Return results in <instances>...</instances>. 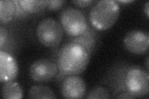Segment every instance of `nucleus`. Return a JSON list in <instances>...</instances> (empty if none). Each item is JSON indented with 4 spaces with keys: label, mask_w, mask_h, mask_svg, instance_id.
Returning a JSON list of instances; mask_svg holds the SVG:
<instances>
[{
    "label": "nucleus",
    "mask_w": 149,
    "mask_h": 99,
    "mask_svg": "<svg viewBox=\"0 0 149 99\" xmlns=\"http://www.w3.org/2000/svg\"><path fill=\"white\" fill-rule=\"evenodd\" d=\"M90 55L82 45L70 41L60 49L57 56L58 74L64 79L85 71L90 61Z\"/></svg>",
    "instance_id": "nucleus-1"
},
{
    "label": "nucleus",
    "mask_w": 149,
    "mask_h": 99,
    "mask_svg": "<svg viewBox=\"0 0 149 99\" xmlns=\"http://www.w3.org/2000/svg\"><path fill=\"white\" fill-rule=\"evenodd\" d=\"M119 15L120 6L117 2L113 0H101L91 9L89 20L95 29L106 30L114 25Z\"/></svg>",
    "instance_id": "nucleus-2"
},
{
    "label": "nucleus",
    "mask_w": 149,
    "mask_h": 99,
    "mask_svg": "<svg viewBox=\"0 0 149 99\" xmlns=\"http://www.w3.org/2000/svg\"><path fill=\"white\" fill-rule=\"evenodd\" d=\"M59 19L63 30L71 38L81 35L89 27L85 15L74 7L64 8L60 12Z\"/></svg>",
    "instance_id": "nucleus-3"
},
{
    "label": "nucleus",
    "mask_w": 149,
    "mask_h": 99,
    "mask_svg": "<svg viewBox=\"0 0 149 99\" xmlns=\"http://www.w3.org/2000/svg\"><path fill=\"white\" fill-rule=\"evenodd\" d=\"M36 34L37 40L42 45L53 48L61 43L64 30L58 21L52 17H46L37 24Z\"/></svg>",
    "instance_id": "nucleus-4"
},
{
    "label": "nucleus",
    "mask_w": 149,
    "mask_h": 99,
    "mask_svg": "<svg viewBox=\"0 0 149 99\" xmlns=\"http://www.w3.org/2000/svg\"><path fill=\"white\" fill-rule=\"evenodd\" d=\"M124 86L125 92L136 98L147 96L149 91L148 72L139 67H130L124 75Z\"/></svg>",
    "instance_id": "nucleus-5"
},
{
    "label": "nucleus",
    "mask_w": 149,
    "mask_h": 99,
    "mask_svg": "<svg viewBox=\"0 0 149 99\" xmlns=\"http://www.w3.org/2000/svg\"><path fill=\"white\" fill-rule=\"evenodd\" d=\"M58 73L57 64L49 59H40L31 64L29 74L36 82H47L52 80Z\"/></svg>",
    "instance_id": "nucleus-6"
},
{
    "label": "nucleus",
    "mask_w": 149,
    "mask_h": 99,
    "mask_svg": "<svg viewBox=\"0 0 149 99\" xmlns=\"http://www.w3.org/2000/svg\"><path fill=\"white\" fill-rule=\"evenodd\" d=\"M123 43L130 53L141 55L147 51L149 46L148 33L141 30H132L125 34Z\"/></svg>",
    "instance_id": "nucleus-7"
},
{
    "label": "nucleus",
    "mask_w": 149,
    "mask_h": 99,
    "mask_svg": "<svg viewBox=\"0 0 149 99\" xmlns=\"http://www.w3.org/2000/svg\"><path fill=\"white\" fill-rule=\"evenodd\" d=\"M63 97L66 98H82L86 92V85L78 75L68 76L64 78L61 86Z\"/></svg>",
    "instance_id": "nucleus-8"
},
{
    "label": "nucleus",
    "mask_w": 149,
    "mask_h": 99,
    "mask_svg": "<svg viewBox=\"0 0 149 99\" xmlns=\"http://www.w3.org/2000/svg\"><path fill=\"white\" fill-rule=\"evenodd\" d=\"M18 74V66L13 56L6 51H0V81L2 83L13 81Z\"/></svg>",
    "instance_id": "nucleus-9"
},
{
    "label": "nucleus",
    "mask_w": 149,
    "mask_h": 99,
    "mask_svg": "<svg viewBox=\"0 0 149 99\" xmlns=\"http://www.w3.org/2000/svg\"><path fill=\"white\" fill-rule=\"evenodd\" d=\"M17 1L3 0L0 1V20L1 24L11 21L17 15Z\"/></svg>",
    "instance_id": "nucleus-10"
},
{
    "label": "nucleus",
    "mask_w": 149,
    "mask_h": 99,
    "mask_svg": "<svg viewBox=\"0 0 149 99\" xmlns=\"http://www.w3.org/2000/svg\"><path fill=\"white\" fill-rule=\"evenodd\" d=\"M74 43H77L82 45L85 48L90 55L91 54L94 50L96 41V34L94 29L88 27L86 31L81 35L72 38L70 40Z\"/></svg>",
    "instance_id": "nucleus-11"
},
{
    "label": "nucleus",
    "mask_w": 149,
    "mask_h": 99,
    "mask_svg": "<svg viewBox=\"0 0 149 99\" xmlns=\"http://www.w3.org/2000/svg\"><path fill=\"white\" fill-rule=\"evenodd\" d=\"M17 3L27 15H33L44 11L48 0H18Z\"/></svg>",
    "instance_id": "nucleus-12"
},
{
    "label": "nucleus",
    "mask_w": 149,
    "mask_h": 99,
    "mask_svg": "<svg viewBox=\"0 0 149 99\" xmlns=\"http://www.w3.org/2000/svg\"><path fill=\"white\" fill-rule=\"evenodd\" d=\"M1 95L4 99H21L23 97V92L19 84L13 81L4 83Z\"/></svg>",
    "instance_id": "nucleus-13"
},
{
    "label": "nucleus",
    "mask_w": 149,
    "mask_h": 99,
    "mask_svg": "<svg viewBox=\"0 0 149 99\" xmlns=\"http://www.w3.org/2000/svg\"><path fill=\"white\" fill-rule=\"evenodd\" d=\"M27 98H40V99H54L57 98L55 93L50 87L39 85L32 86L28 93Z\"/></svg>",
    "instance_id": "nucleus-14"
},
{
    "label": "nucleus",
    "mask_w": 149,
    "mask_h": 99,
    "mask_svg": "<svg viewBox=\"0 0 149 99\" xmlns=\"http://www.w3.org/2000/svg\"><path fill=\"white\" fill-rule=\"evenodd\" d=\"M109 98V91L102 86H96L93 88L86 96V98L88 99H107Z\"/></svg>",
    "instance_id": "nucleus-15"
},
{
    "label": "nucleus",
    "mask_w": 149,
    "mask_h": 99,
    "mask_svg": "<svg viewBox=\"0 0 149 99\" xmlns=\"http://www.w3.org/2000/svg\"><path fill=\"white\" fill-rule=\"evenodd\" d=\"M66 3L63 0H48L47 9L50 11H56L61 9V8Z\"/></svg>",
    "instance_id": "nucleus-16"
},
{
    "label": "nucleus",
    "mask_w": 149,
    "mask_h": 99,
    "mask_svg": "<svg viewBox=\"0 0 149 99\" xmlns=\"http://www.w3.org/2000/svg\"><path fill=\"white\" fill-rule=\"evenodd\" d=\"M8 33L5 27L1 26L0 27V47L2 49L4 45H5L6 41L8 39Z\"/></svg>",
    "instance_id": "nucleus-17"
},
{
    "label": "nucleus",
    "mask_w": 149,
    "mask_h": 99,
    "mask_svg": "<svg viewBox=\"0 0 149 99\" xmlns=\"http://www.w3.org/2000/svg\"><path fill=\"white\" fill-rule=\"evenodd\" d=\"M95 1L92 0H78V1H72V3L74 5H76L80 8H86L90 6V5L95 3Z\"/></svg>",
    "instance_id": "nucleus-18"
},
{
    "label": "nucleus",
    "mask_w": 149,
    "mask_h": 99,
    "mask_svg": "<svg viewBox=\"0 0 149 99\" xmlns=\"http://www.w3.org/2000/svg\"><path fill=\"white\" fill-rule=\"evenodd\" d=\"M118 98H136L134 96H133L131 94H130L128 92H125L124 93H120V95H119L117 97Z\"/></svg>",
    "instance_id": "nucleus-19"
},
{
    "label": "nucleus",
    "mask_w": 149,
    "mask_h": 99,
    "mask_svg": "<svg viewBox=\"0 0 149 99\" xmlns=\"http://www.w3.org/2000/svg\"><path fill=\"white\" fill-rule=\"evenodd\" d=\"M144 10H145L147 18H148L149 17V2L148 1H147L146 3L145 7H144Z\"/></svg>",
    "instance_id": "nucleus-20"
},
{
    "label": "nucleus",
    "mask_w": 149,
    "mask_h": 99,
    "mask_svg": "<svg viewBox=\"0 0 149 99\" xmlns=\"http://www.w3.org/2000/svg\"><path fill=\"white\" fill-rule=\"evenodd\" d=\"M134 1H132V0H119V1H116L118 3H132Z\"/></svg>",
    "instance_id": "nucleus-21"
},
{
    "label": "nucleus",
    "mask_w": 149,
    "mask_h": 99,
    "mask_svg": "<svg viewBox=\"0 0 149 99\" xmlns=\"http://www.w3.org/2000/svg\"><path fill=\"white\" fill-rule=\"evenodd\" d=\"M147 69L148 70V56H147Z\"/></svg>",
    "instance_id": "nucleus-22"
}]
</instances>
